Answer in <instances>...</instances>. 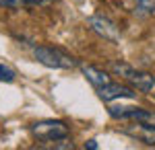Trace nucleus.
<instances>
[{
	"instance_id": "nucleus-1",
	"label": "nucleus",
	"mask_w": 155,
	"mask_h": 150,
	"mask_svg": "<svg viewBox=\"0 0 155 150\" xmlns=\"http://www.w3.org/2000/svg\"><path fill=\"white\" fill-rule=\"evenodd\" d=\"M112 72L122 76L126 82H130L137 91L141 92H149L155 86V76L149 74V72H143V70L132 68L130 64H124V62H114L112 64Z\"/></svg>"
},
{
	"instance_id": "nucleus-2",
	"label": "nucleus",
	"mask_w": 155,
	"mask_h": 150,
	"mask_svg": "<svg viewBox=\"0 0 155 150\" xmlns=\"http://www.w3.org/2000/svg\"><path fill=\"white\" fill-rule=\"evenodd\" d=\"M33 58L48 66V68H60V70H68V68H74L77 66V60L64 54L62 49H56V47H48V45H39L33 49Z\"/></svg>"
},
{
	"instance_id": "nucleus-3",
	"label": "nucleus",
	"mask_w": 155,
	"mask_h": 150,
	"mask_svg": "<svg viewBox=\"0 0 155 150\" xmlns=\"http://www.w3.org/2000/svg\"><path fill=\"white\" fill-rule=\"evenodd\" d=\"M31 134L41 142H58V140L68 138L71 130L60 119H44V121H35L31 126Z\"/></svg>"
},
{
	"instance_id": "nucleus-4",
	"label": "nucleus",
	"mask_w": 155,
	"mask_h": 150,
	"mask_svg": "<svg viewBox=\"0 0 155 150\" xmlns=\"http://www.w3.org/2000/svg\"><path fill=\"white\" fill-rule=\"evenodd\" d=\"M110 117L114 119H134L139 121L141 127H147L155 132V111H149V109H141V107H110L107 109Z\"/></svg>"
},
{
	"instance_id": "nucleus-5",
	"label": "nucleus",
	"mask_w": 155,
	"mask_h": 150,
	"mask_svg": "<svg viewBox=\"0 0 155 150\" xmlns=\"http://www.w3.org/2000/svg\"><path fill=\"white\" fill-rule=\"evenodd\" d=\"M87 25L91 27V31H95L99 37H104V39H107V41H118L120 39V33H118V27L112 23L110 19H106V17H89L87 19Z\"/></svg>"
},
{
	"instance_id": "nucleus-6",
	"label": "nucleus",
	"mask_w": 155,
	"mask_h": 150,
	"mask_svg": "<svg viewBox=\"0 0 155 150\" xmlns=\"http://www.w3.org/2000/svg\"><path fill=\"white\" fill-rule=\"evenodd\" d=\"M97 95L101 101H114V99H132L137 92L124 86V84H116V82H107L104 86L97 89Z\"/></svg>"
},
{
	"instance_id": "nucleus-7",
	"label": "nucleus",
	"mask_w": 155,
	"mask_h": 150,
	"mask_svg": "<svg viewBox=\"0 0 155 150\" xmlns=\"http://www.w3.org/2000/svg\"><path fill=\"white\" fill-rule=\"evenodd\" d=\"M81 70H83L85 78L91 82L95 89H99V86H104V84L110 82V76H107L106 70H99V68H95V66H81Z\"/></svg>"
},
{
	"instance_id": "nucleus-8",
	"label": "nucleus",
	"mask_w": 155,
	"mask_h": 150,
	"mask_svg": "<svg viewBox=\"0 0 155 150\" xmlns=\"http://www.w3.org/2000/svg\"><path fill=\"white\" fill-rule=\"evenodd\" d=\"M134 2H137V8L143 14H153L155 12V0H134Z\"/></svg>"
},
{
	"instance_id": "nucleus-9",
	"label": "nucleus",
	"mask_w": 155,
	"mask_h": 150,
	"mask_svg": "<svg viewBox=\"0 0 155 150\" xmlns=\"http://www.w3.org/2000/svg\"><path fill=\"white\" fill-rule=\"evenodd\" d=\"M0 82H15V72L4 64H0Z\"/></svg>"
},
{
	"instance_id": "nucleus-10",
	"label": "nucleus",
	"mask_w": 155,
	"mask_h": 150,
	"mask_svg": "<svg viewBox=\"0 0 155 150\" xmlns=\"http://www.w3.org/2000/svg\"><path fill=\"white\" fill-rule=\"evenodd\" d=\"M27 0H0V6H4V8H19Z\"/></svg>"
},
{
	"instance_id": "nucleus-11",
	"label": "nucleus",
	"mask_w": 155,
	"mask_h": 150,
	"mask_svg": "<svg viewBox=\"0 0 155 150\" xmlns=\"http://www.w3.org/2000/svg\"><path fill=\"white\" fill-rule=\"evenodd\" d=\"M85 146H87V148H93V150H95V148H97V142H95V140H89Z\"/></svg>"
},
{
	"instance_id": "nucleus-12",
	"label": "nucleus",
	"mask_w": 155,
	"mask_h": 150,
	"mask_svg": "<svg viewBox=\"0 0 155 150\" xmlns=\"http://www.w3.org/2000/svg\"><path fill=\"white\" fill-rule=\"evenodd\" d=\"M27 2H31V4H44V2H48V0H27Z\"/></svg>"
}]
</instances>
